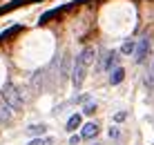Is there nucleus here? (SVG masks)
<instances>
[{"label":"nucleus","mask_w":154,"mask_h":145,"mask_svg":"<svg viewBox=\"0 0 154 145\" xmlns=\"http://www.w3.org/2000/svg\"><path fill=\"white\" fill-rule=\"evenodd\" d=\"M0 96H2L5 100H7V105L11 107V110L16 112V110H20V107L25 105V96H23V92H20L16 85H11V83H7L2 87V92H0Z\"/></svg>","instance_id":"f257e3e1"},{"label":"nucleus","mask_w":154,"mask_h":145,"mask_svg":"<svg viewBox=\"0 0 154 145\" xmlns=\"http://www.w3.org/2000/svg\"><path fill=\"white\" fill-rule=\"evenodd\" d=\"M85 74H87V65L83 63V58L81 56H76V60H74V69H72V85L76 89H81L83 87V83H85Z\"/></svg>","instance_id":"f03ea898"},{"label":"nucleus","mask_w":154,"mask_h":145,"mask_svg":"<svg viewBox=\"0 0 154 145\" xmlns=\"http://www.w3.org/2000/svg\"><path fill=\"white\" fill-rule=\"evenodd\" d=\"M147 56H150V38L143 36V38H139V42H136V47H134V60L143 63Z\"/></svg>","instance_id":"7ed1b4c3"},{"label":"nucleus","mask_w":154,"mask_h":145,"mask_svg":"<svg viewBox=\"0 0 154 145\" xmlns=\"http://www.w3.org/2000/svg\"><path fill=\"white\" fill-rule=\"evenodd\" d=\"M72 69H74V65H72V56L65 51L60 58H58V78L65 80V78L72 74Z\"/></svg>","instance_id":"20e7f679"},{"label":"nucleus","mask_w":154,"mask_h":145,"mask_svg":"<svg viewBox=\"0 0 154 145\" xmlns=\"http://www.w3.org/2000/svg\"><path fill=\"white\" fill-rule=\"evenodd\" d=\"M98 125L96 123H85V125H81V138L83 141H92V138L98 136Z\"/></svg>","instance_id":"39448f33"},{"label":"nucleus","mask_w":154,"mask_h":145,"mask_svg":"<svg viewBox=\"0 0 154 145\" xmlns=\"http://www.w3.org/2000/svg\"><path fill=\"white\" fill-rule=\"evenodd\" d=\"M11 114H14V110L7 105V100L0 96V123H7L9 119H11Z\"/></svg>","instance_id":"423d86ee"},{"label":"nucleus","mask_w":154,"mask_h":145,"mask_svg":"<svg viewBox=\"0 0 154 145\" xmlns=\"http://www.w3.org/2000/svg\"><path fill=\"white\" fill-rule=\"evenodd\" d=\"M81 125H83V116H81V114H72L69 119H67V125H65V130H67V132H76Z\"/></svg>","instance_id":"0eeeda50"},{"label":"nucleus","mask_w":154,"mask_h":145,"mask_svg":"<svg viewBox=\"0 0 154 145\" xmlns=\"http://www.w3.org/2000/svg\"><path fill=\"white\" fill-rule=\"evenodd\" d=\"M45 132H47V125H42V123H36V125H29L27 127V134L31 138H40Z\"/></svg>","instance_id":"6e6552de"},{"label":"nucleus","mask_w":154,"mask_h":145,"mask_svg":"<svg viewBox=\"0 0 154 145\" xmlns=\"http://www.w3.org/2000/svg\"><path fill=\"white\" fill-rule=\"evenodd\" d=\"M123 78H125V69H123V67H114V69H112V74H109V85H119V83H123Z\"/></svg>","instance_id":"1a4fd4ad"},{"label":"nucleus","mask_w":154,"mask_h":145,"mask_svg":"<svg viewBox=\"0 0 154 145\" xmlns=\"http://www.w3.org/2000/svg\"><path fill=\"white\" fill-rule=\"evenodd\" d=\"M134 47H136L134 40H127V42L121 45V54H123V56H130V54H134Z\"/></svg>","instance_id":"9d476101"},{"label":"nucleus","mask_w":154,"mask_h":145,"mask_svg":"<svg viewBox=\"0 0 154 145\" xmlns=\"http://www.w3.org/2000/svg\"><path fill=\"white\" fill-rule=\"evenodd\" d=\"M94 112H96V103H94V100H92V103H87V105H83V114L85 116H92Z\"/></svg>","instance_id":"9b49d317"},{"label":"nucleus","mask_w":154,"mask_h":145,"mask_svg":"<svg viewBox=\"0 0 154 145\" xmlns=\"http://www.w3.org/2000/svg\"><path fill=\"white\" fill-rule=\"evenodd\" d=\"M145 85L147 87H154V63L150 65V72H147V76H145Z\"/></svg>","instance_id":"f8f14e48"},{"label":"nucleus","mask_w":154,"mask_h":145,"mask_svg":"<svg viewBox=\"0 0 154 145\" xmlns=\"http://www.w3.org/2000/svg\"><path fill=\"white\" fill-rule=\"evenodd\" d=\"M109 138H112V141H119L121 138V127H109Z\"/></svg>","instance_id":"ddd939ff"},{"label":"nucleus","mask_w":154,"mask_h":145,"mask_svg":"<svg viewBox=\"0 0 154 145\" xmlns=\"http://www.w3.org/2000/svg\"><path fill=\"white\" fill-rule=\"evenodd\" d=\"M127 119V112H116L114 114V123H123Z\"/></svg>","instance_id":"4468645a"},{"label":"nucleus","mask_w":154,"mask_h":145,"mask_svg":"<svg viewBox=\"0 0 154 145\" xmlns=\"http://www.w3.org/2000/svg\"><path fill=\"white\" fill-rule=\"evenodd\" d=\"M81 141H83V138H81V134H78V136H72V138H69V145H78Z\"/></svg>","instance_id":"2eb2a0df"},{"label":"nucleus","mask_w":154,"mask_h":145,"mask_svg":"<svg viewBox=\"0 0 154 145\" xmlns=\"http://www.w3.org/2000/svg\"><path fill=\"white\" fill-rule=\"evenodd\" d=\"M27 145H42V138H31Z\"/></svg>","instance_id":"dca6fc26"},{"label":"nucleus","mask_w":154,"mask_h":145,"mask_svg":"<svg viewBox=\"0 0 154 145\" xmlns=\"http://www.w3.org/2000/svg\"><path fill=\"white\" fill-rule=\"evenodd\" d=\"M42 145H54V138H51V136L49 138H42Z\"/></svg>","instance_id":"f3484780"},{"label":"nucleus","mask_w":154,"mask_h":145,"mask_svg":"<svg viewBox=\"0 0 154 145\" xmlns=\"http://www.w3.org/2000/svg\"><path fill=\"white\" fill-rule=\"evenodd\" d=\"M94 145H103V143H94Z\"/></svg>","instance_id":"a211bd4d"}]
</instances>
